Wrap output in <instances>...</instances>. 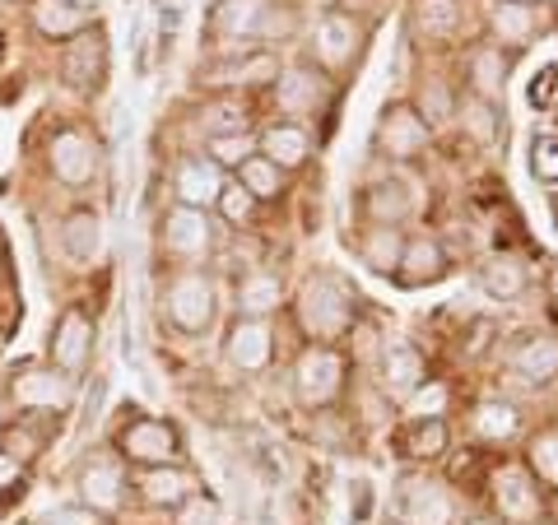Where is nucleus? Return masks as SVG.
<instances>
[{
    "label": "nucleus",
    "instance_id": "f257e3e1",
    "mask_svg": "<svg viewBox=\"0 0 558 525\" xmlns=\"http://www.w3.org/2000/svg\"><path fill=\"white\" fill-rule=\"evenodd\" d=\"M75 400H80V381L57 373L47 358H20L0 377V405H5V414H28V418L61 424L65 414H75Z\"/></svg>",
    "mask_w": 558,
    "mask_h": 525
},
{
    "label": "nucleus",
    "instance_id": "f03ea898",
    "mask_svg": "<svg viewBox=\"0 0 558 525\" xmlns=\"http://www.w3.org/2000/svg\"><path fill=\"white\" fill-rule=\"evenodd\" d=\"M159 312L178 335H205L219 317V289L205 270H168L159 279Z\"/></svg>",
    "mask_w": 558,
    "mask_h": 525
},
{
    "label": "nucleus",
    "instance_id": "7ed1b4c3",
    "mask_svg": "<svg viewBox=\"0 0 558 525\" xmlns=\"http://www.w3.org/2000/svg\"><path fill=\"white\" fill-rule=\"evenodd\" d=\"M43 168L65 191H89L102 172V149L84 126L65 121V126H51L43 139Z\"/></svg>",
    "mask_w": 558,
    "mask_h": 525
},
{
    "label": "nucleus",
    "instance_id": "20e7f679",
    "mask_svg": "<svg viewBox=\"0 0 558 525\" xmlns=\"http://www.w3.org/2000/svg\"><path fill=\"white\" fill-rule=\"evenodd\" d=\"M112 451L131 469H149V465H182V432L178 424H168L159 414L145 410H126V424L112 432Z\"/></svg>",
    "mask_w": 558,
    "mask_h": 525
},
{
    "label": "nucleus",
    "instance_id": "39448f33",
    "mask_svg": "<svg viewBox=\"0 0 558 525\" xmlns=\"http://www.w3.org/2000/svg\"><path fill=\"white\" fill-rule=\"evenodd\" d=\"M94 349H98V317L84 303H65L47 330L43 358L57 367V373H65L70 381H84L94 367Z\"/></svg>",
    "mask_w": 558,
    "mask_h": 525
},
{
    "label": "nucleus",
    "instance_id": "423d86ee",
    "mask_svg": "<svg viewBox=\"0 0 558 525\" xmlns=\"http://www.w3.org/2000/svg\"><path fill=\"white\" fill-rule=\"evenodd\" d=\"M154 242H159V260L168 270H201L209 252H215V223H209L205 209L172 205L159 215Z\"/></svg>",
    "mask_w": 558,
    "mask_h": 525
},
{
    "label": "nucleus",
    "instance_id": "0eeeda50",
    "mask_svg": "<svg viewBox=\"0 0 558 525\" xmlns=\"http://www.w3.org/2000/svg\"><path fill=\"white\" fill-rule=\"evenodd\" d=\"M75 502L89 506L98 521L117 516L131 498V465L117 456V451H89L80 465H75Z\"/></svg>",
    "mask_w": 558,
    "mask_h": 525
},
{
    "label": "nucleus",
    "instance_id": "6e6552de",
    "mask_svg": "<svg viewBox=\"0 0 558 525\" xmlns=\"http://www.w3.org/2000/svg\"><path fill=\"white\" fill-rule=\"evenodd\" d=\"M102 247H108V233L94 205H70L57 219V252L70 270H98Z\"/></svg>",
    "mask_w": 558,
    "mask_h": 525
},
{
    "label": "nucleus",
    "instance_id": "1a4fd4ad",
    "mask_svg": "<svg viewBox=\"0 0 558 525\" xmlns=\"http://www.w3.org/2000/svg\"><path fill=\"white\" fill-rule=\"evenodd\" d=\"M57 70H61V84L75 94L102 89V75H108V33H102V24L84 28L80 38H70L57 57Z\"/></svg>",
    "mask_w": 558,
    "mask_h": 525
},
{
    "label": "nucleus",
    "instance_id": "9d476101",
    "mask_svg": "<svg viewBox=\"0 0 558 525\" xmlns=\"http://www.w3.org/2000/svg\"><path fill=\"white\" fill-rule=\"evenodd\" d=\"M299 312H303V326L317 340H336L340 330L354 321V297H349V289L340 284V279L322 274V279H312V284L303 289Z\"/></svg>",
    "mask_w": 558,
    "mask_h": 525
},
{
    "label": "nucleus",
    "instance_id": "9b49d317",
    "mask_svg": "<svg viewBox=\"0 0 558 525\" xmlns=\"http://www.w3.org/2000/svg\"><path fill=\"white\" fill-rule=\"evenodd\" d=\"M172 205H186V209H215L219 205V191L229 186V172H223L215 159H205V154H182L178 163H172Z\"/></svg>",
    "mask_w": 558,
    "mask_h": 525
},
{
    "label": "nucleus",
    "instance_id": "f8f14e48",
    "mask_svg": "<svg viewBox=\"0 0 558 525\" xmlns=\"http://www.w3.org/2000/svg\"><path fill=\"white\" fill-rule=\"evenodd\" d=\"M131 493L145 506H154V512H172L201 488L186 465H149V469H131Z\"/></svg>",
    "mask_w": 558,
    "mask_h": 525
},
{
    "label": "nucleus",
    "instance_id": "ddd939ff",
    "mask_svg": "<svg viewBox=\"0 0 558 525\" xmlns=\"http://www.w3.org/2000/svg\"><path fill=\"white\" fill-rule=\"evenodd\" d=\"M340 377H344V363L336 349H307L299 367H293V391H299L307 410H317L340 395Z\"/></svg>",
    "mask_w": 558,
    "mask_h": 525
},
{
    "label": "nucleus",
    "instance_id": "4468645a",
    "mask_svg": "<svg viewBox=\"0 0 558 525\" xmlns=\"http://www.w3.org/2000/svg\"><path fill=\"white\" fill-rule=\"evenodd\" d=\"M223 358H229L238 373H266L270 358H275V335L266 321H247L238 317L223 335Z\"/></svg>",
    "mask_w": 558,
    "mask_h": 525
},
{
    "label": "nucleus",
    "instance_id": "2eb2a0df",
    "mask_svg": "<svg viewBox=\"0 0 558 525\" xmlns=\"http://www.w3.org/2000/svg\"><path fill=\"white\" fill-rule=\"evenodd\" d=\"M61 424H51V418H28V414H10L5 428H0V451H10L20 465H38L47 451H51V437H57Z\"/></svg>",
    "mask_w": 558,
    "mask_h": 525
},
{
    "label": "nucleus",
    "instance_id": "dca6fc26",
    "mask_svg": "<svg viewBox=\"0 0 558 525\" xmlns=\"http://www.w3.org/2000/svg\"><path fill=\"white\" fill-rule=\"evenodd\" d=\"M28 28L38 33L43 42L65 47L70 38H80L84 28H94V14L65 5V0H28Z\"/></svg>",
    "mask_w": 558,
    "mask_h": 525
},
{
    "label": "nucleus",
    "instance_id": "f3484780",
    "mask_svg": "<svg viewBox=\"0 0 558 525\" xmlns=\"http://www.w3.org/2000/svg\"><path fill=\"white\" fill-rule=\"evenodd\" d=\"M377 145L387 159H414L428 145V121L414 108H387V117L377 126Z\"/></svg>",
    "mask_w": 558,
    "mask_h": 525
},
{
    "label": "nucleus",
    "instance_id": "a211bd4d",
    "mask_svg": "<svg viewBox=\"0 0 558 525\" xmlns=\"http://www.w3.org/2000/svg\"><path fill=\"white\" fill-rule=\"evenodd\" d=\"M256 154H266L279 172L303 168L307 154H312V135H307L303 121H270V126L256 135Z\"/></svg>",
    "mask_w": 558,
    "mask_h": 525
},
{
    "label": "nucleus",
    "instance_id": "6ab92c4d",
    "mask_svg": "<svg viewBox=\"0 0 558 525\" xmlns=\"http://www.w3.org/2000/svg\"><path fill=\"white\" fill-rule=\"evenodd\" d=\"M233 303H238V317L266 321L279 312V303H284V284H279V274H270V270H247L233 289Z\"/></svg>",
    "mask_w": 558,
    "mask_h": 525
},
{
    "label": "nucleus",
    "instance_id": "aec40b11",
    "mask_svg": "<svg viewBox=\"0 0 558 525\" xmlns=\"http://www.w3.org/2000/svg\"><path fill=\"white\" fill-rule=\"evenodd\" d=\"M322 75L312 65H293L289 75H279V112L284 117H312L317 112V102H322Z\"/></svg>",
    "mask_w": 558,
    "mask_h": 525
},
{
    "label": "nucleus",
    "instance_id": "412c9836",
    "mask_svg": "<svg viewBox=\"0 0 558 525\" xmlns=\"http://www.w3.org/2000/svg\"><path fill=\"white\" fill-rule=\"evenodd\" d=\"M447 270H451V266H447L442 247H438V242H428V237L410 242V247L400 252V266H396L400 284H410V289H418V284H438Z\"/></svg>",
    "mask_w": 558,
    "mask_h": 525
},
{
    "label": "nucleus",
    "instance_id": "4be33fe9",
    "mask_svg": "<svg viewBox=\"0 0 558 525\" xmlns=\"http://www.w3.org/2000/svg\"><path fill=\"white\" fill-rule=\"evenodd\" d=\"M494 484H498V512L508 521L526 525V521L539 516V498H535V488H531V479L521 475V469H502Z\"/></svg>",
    "mask_w": 558,
    "mask_h": 525
},
{
    "label": "nucleus",
    "instance_id": "5701e85b",
    "mask_svg": "<svg viewBox=\"0 0 558 525\" xmlns=\"http://www.w3.org/2000/svg\"><path fill=\"white\" fill-rule=\"evenodd\" d=\"M247 126H252V108L238 94H219L215 102H205V108H201L205 139H215V135H242Z\"/></svg>",
    "mask_w": 558,
    "mask_h": 525
},
{
    "label": "nucleus",
    "instance_id": "b1692460",
    "mask_svg": "<svg viewBox=\"0 0 558 525\" xmlns=\"http://www.w3.org/2000/svg\"><path fill=\"white\" fill-rule=\"evenodd\" d=\"M396 447H400V456H410V461L442 456L447 451V424L442 418H414V424L396 437Z\"/></svg>",
    "mask_w": 558,
    "mask_h": 525
},
{
    "label": "nucleus",
    "instance_id": "393cba45",
    "mask_svg": "<svg viewBox=\"0 0 558 525\" xmlns=\"http://www.w3.org/2000/svg\"><path fill=\"white\" fill-rule=\"evenodd\" d=\"M424 377H428V367L418 358V349H410V344L387 349V391L391 395H414L424 387Z\"/></svg>",
    "mask_w": 558,
    "mask_h": 525
},
{
    "label": "nucleus",
    "instance_id": "a878e982",
    "mask_svg": "<svg viewBox=\"0 0 558 525\" xmlns=\"http://www.w3.org/2000/svg\"><path fill=\"white\" fill-rule=\"evenodd\" d=\"M447 516L451 506L433 484H418V479L405 484V525H447Z\"/></svg>",
    "mask_w": 558,
    "mask_h": 525
},
{
    "label": "nucleus",
    "instance_id": "bb28decb",
    "mask_svg": "<svg viewBox=\"0 0 558 525\" xmlns=\"http://www.w3.org/2000/svg\"><path fill=\"white\" fill-rule=\"evenodd\" d=\"M238 186L252 191L256 200H279L284 196V172H279L266 154H252V159L238 168Z\"/></svg>",
    "mask_w": 558,
    "mask_h": 525
},
{
    "label": "nucleus",
    "instance_id": "cd10ccee",
    "mask_svg": "<svg viewBox=\"0 0 558 525\" xmlns=\"http://www.w3.org/2000/svg\"><path fill=\"white\" fill-rule=\"evenodd\" d=\"M201 154H205V159H215L223 172H238L256 154V135L252 131H242V135H215V139H205Z\"/></svg>",
    "mask_w": 558,
    "mask_h": 525
},
{
    "label": "nucleus",
    "instance_id": "c85d7f7f",
    "mask_svg": "<svg viewBox=\"0 0 558 525\" xmlns=\"http://www.w3.org/2000/svg\"><path fill=\"white\" fill-rule=\"evenodd\" d=\"M512 363H517V373L526 377V381H549L558 373V344L539 335V340H531L526 349H521Z\"/></svg>",
    "mask_w": 558,
    "mask_h": 525
},
{
    "label": "nucleus",
    "instance_id": "c756f323",
    "mask_svg": "<svg viewBox=\"0 0 558 525\" xmlns=\"http://www.w3.org/2000/svg\"><path fill=\"white\" fill-rule=\"evenodd\" d=\"M526 465L539 484L558 488V432H539L531 437V451H526Z\"/></svg>",
    "mask_w": 558,
    "mask_h": 525
},
{
    "label": "nucleus",
    "instance_id": "7c9ffc66",
    "mask_svg": "<svg viewBox=\"0 0 558 525\" xmlns=\"http://www.w3.org/2000/svg\"><path fill=\"white\" fill-rule=\"evenodd\" d=\"M502 51H475V61H470V75H475V98H484V102H494V94L502 89Z\"/></svg>",
    "mask_w": 558,
    "mask_h": 525
},
{
    "label": "nucleus",
    "instance_id": "2f4dec72",
    "mask_svg": "<svg viewBox=\"0 0 558 525\" xmlns=\"http://www.w3.org/2000/svg\"><path fill=\"white\" fill-rule=\"evenodd\" d=\"M256 205H260V200L252 196V191H242L238 182H229V186L219 191V205H215V209L233 223V229H247V223L256 219Z\"/></svg>",
    "mask_w": 558,
    "mask_h": 525
},
{
    "label": "nucleus",
    "instance_id": "473e14b6",
    "mask_svg": "<svg viewBox=\"0 0 558 525\" xmlns=\"http://www.w3.org/2000/svg\"><path fill=\"white\" fill-rule=\"evenodd\" d=\"M172 525H229V521H223V506L209 493H191L182 506H172Z\"/></svg>",
    "mask_w": 558,
    "mask_h": 525
},
{
    "label": "nucleus",
    "instance_id": "72a5a7b5",
    "mask_svg": "<svg viewBox=\"0 0 558 525\" xmlns=\"http://www.w3.org/2000/svg\"><path fill=\"white\" fill-rule=\"evenodd\" d=\"M28 484H33V469L20 465L10 456V451H0V512H5L10 502H20L28 493Z\"/></svg>",
    "mask_w": 558,
    "mask_h": 525
},
{
    "label": "nucleus",
    "instance_id": "f704fd0d",
    "mask_svg": "<svg viewBox=\"0 0 558 525\" xmlns=\"http://www.w3.org/2000/svg\"><path fill=\"white\" fill-rule=\"evenodd\" d=\"M363 260H368L373 270H396L400 266V237H396V229H377L368 242H363Z\"/></svg>",
    "mask_w": 558,
    "mask_h": 525
},
{
    "label": "nucleus",
    "instance_id": "c9c22d12",
    "mask_svg": "<svg viewBox=\"0 0 558 525\" xmlns=\"http://www.w3.org/2000/svg\"><path fill=\"white\" fill-rule=\"evenodd\" d=\"M368 205H373V215H377L381 229H387V219H400V215L410 209L405 186H400V182H381V186H373V191H368Z\"/></svg>",
    "mask_w": 558,
    "mask_h": 525
},
{
    "label": "nucleus",
    "instance_id": "e433bc0d",
    "mask_svg": "<svg viewBox=\"0 0 558 525\" xmlns=\"http://www.w3.org/2000/svg\"><path fill=\"white\" fill-rule=\"evenodd\" d=\"M484 289L494 297H517L526 289V274H521V266H512V260H494V266L484 270Z\"/></svg>",
    "mask_w": 558,
    "mask_h": 525
},
{
    "label": "nucleus",
    "instance_id": "4c0bfd02",
    "mask_svg": "<svg viewBox=\"0 0 558 525\" xmlns=\"http://www.w3.org/2000/svg\"><path fill=\"white\" fill-rule=\"evenodd\" d=\"M475 428H480V437H488V442H502V437L517 428V414H512V405H480Z\"/></svg>",
    "mask_w": 558,
    "mask_h": 525
},
{
    "label": "nucleus",
    "instance_id": "58836bf2",
    "mask_svg": "<svg viewBox=\"0 0 558 525\" xmlns=\"http://www.w3.org/2000/svg\"><path fill=\"white\" fill-rule=\"evenodd\" d=\"M24 525H102L89 506H80V502H70V506H51V512H43V516H33V521H24Z\"/></svg>",
    "mask_w": 558,
    "mask_h": 525
},
{
    "label": "nucleus",
    "instance_id": "ea45409f",
    "mask_svg": "<svg viewBox=\"0 0 558 525\" xmlns=\"http://www.w3.org/2000/svg\"><path fill=\"white\" fill-rule=\"evenodd\" d=\"M535 178L558 182V135H535Z\"/></svg>",
    "mask_w": 558,
    "mask_h": 525
},
{
    "label": "nucleus",
    "instance_id": "a19ab883",
    "mask_svg": "<svg viewBox=\"0 0 558 525\" xmlns=\"http://www.w3.org/2000/svg\"><path fill=\"white\" fill-rule=\"evenodd\" d=\"M322 57L326 61H344L349 57V38H354V28H349V24H340V20H330L326 28H322Z\"/></svg>",
    "mask_w": 558,
    "mask_h": 525
},
{
    "label": "nucleus",
    "instance_id": "79ce46f5",
    "mask_svg": "<svg viewBox=\"0 0 558 525\" xmlns=\"http://www.w3.org/2000/svg\"><path fill=\"white\" fill-rule=\"evenodd\" d=\"M461 121H465L470 131H475V139H494V108H488L484 98H470L465 112H461Z\"/></svg>",
    "mask_w": 558,
    "mask_h": 525
},
{
    "label": "nucleus",
    "instance_id": "37998d69",
    "mask_svg": "<svg viewBox=\"0 0 558 525\" xmlns=\"http://www.w3.org/2000/svg\"><path fill=\"white\" fill-rule=\"evenodd\" d=\"M554 75H558V65H549V70H545V75H535V89H531V98H535V102L554 94Z\"/></svg>",
    "mask_w": 558,
    "mask_h": 525
},
{
    "label": "nucleus",
    "instance_id": "c03bdc74",
    "mask_svg": "<svg viewBox=\"0 0 558 525\" xmlns=\"http://www.w3.org/2000/svg\"><path fill=\"white\" fill-rule=\"evenodd\" d=\"M0 284H14V274H10V242H5V233H0Z\"/></svg>",
    "mask_w": 558,
    "mask_h": 525
},
{
    "label": "nucleus",
    "instance_id": "a18cd8bd",
    "mask_svg": "<svg viewBox=\"0 0 558 525\" xmlns=\"http://www.w3.org/2000/svg\"><path fill=\"white\" fill-rule=\"evenodd\" d=\"M65 5H75V10H89V14H94V5H98V0H65Z\"/></svg>",
    "mask_w": 558,
    "mask_h": 525
},
{
    "label": "nucleus",
    "instance_id": "49530a36",
    "mask_svg": "<svg viewBox=\"0 0 558 525\" xmlns=\"http://www.w3.org/2000/svg\"><path fill=\"white\" fill-rule=\"evenodd\" d=\"M512 5H517V10H526V5H535V0H512Z\"/></svg>",
    "mask_w": 558,
    "mask_h": 525
},
{
    "label": "nucleus",
    "instance_id": "de8ad7c7",
    "mask_svg": "<svg viewBox=\"0 0 558 525\" xmlns=\"http://www.w3.org/2000/svg\"><path fill=\"white\" fill-rule=\"evenodd\" d=\"M5 418H10V414H5V405H0V428H5Z\"/></svg>",
    "mask_w": 558,
    "mask_h": 525
},
{
    "label": "nucleus",
    "instance_id": "09e8293b",
    "mask_svg": "<svg viewBox=\"0 0 558 525\" xmlns=\"http://www.w3.org/2000/svg\"><path fill=\"white\" fill-rule=\"evenodd\" d=\"M554 289H558V270H554Z\"/></svg>",
    "mask_w": 558,
    "mask_h": 525
},
{
    "label": "nucleus",
    "instance_id": "8fccbe9b",
    "mask_svg": "<svg viewBox=\"0 0 558 525\" xmlns=\"http://www.w3.org/2000/svg\"><path fill=\"white\" fill-rule=\"evenodd\" d=\"M387 525H400V521H387Z\"/></svg>",
    "mask_w": 558,
    "mask_h": 525
},
{
    "label": "nucleus",
    "instance_id": "3c124183",
    "mask_svg": "<svg viewBox=\"0 0 558 525\" xmlns=\"http://www.w3.org/2000/svg\"><path fill=\"white\" fill-rule=\"evenodd\" d=\"M0 51H5V42H0Z\"/></svg>",
    "mask_w": 558,
    "mask_h": 525
},
{
    "label": "nucleus",
    "instance_id": "603ef678",
    "mask_svg": "<svg viewBox=\"0 0 558 525\" xmlns=\"http://www.w3.org/2000/svg\"><path fill=\"white\" fill-rule=\"evenodd\" d=\"M0 349H5V340H0Z\"/></svg>",
    "mask_w": 558,
    "mask_h": 525
}]
</instances>
